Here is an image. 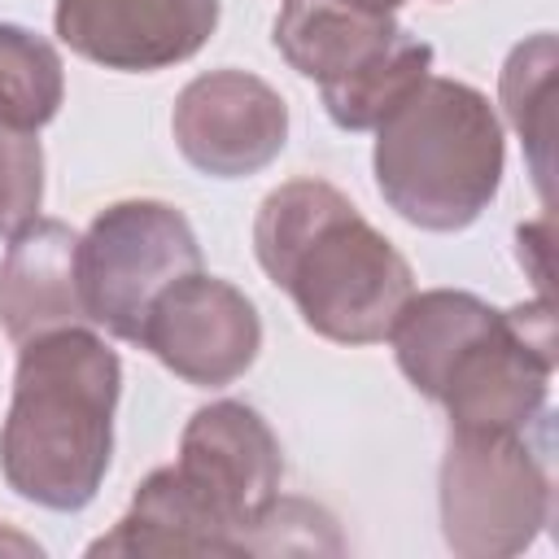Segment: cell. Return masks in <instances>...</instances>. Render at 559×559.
Returning <instances> with one entry per match:
<instances>
[{"label": "cell", "mask_w": 559, "mask_h": 559, "mask_svg": "<svg viewBox=\"0 0 559 559\" xmlns=\"http://www.w3.org/2000/svg\"><path fill=\"white\" fill-rule=\"evenodd\" d=\"M253 253L310 332L336 345H376L415 293V271L328 179H288L253 218Z\"/></svg>", "instance_id": "6da1fadb"}, {"label": "cell", "mask_w": 559, "mask_h": 559, "mask_svg": "<svg viewBox=\"0 0 559 559\" xmlns=\"http://www.w3.org/2000/svg\"><path fill=\"white\" fill-rule=\"evenodd\" d=\"M0 546H13V550H26V555H39V546H35V542H26V537H17V533H9V528H0Z\"/></svg>", "instance_id": "ac0fdd59"}, {"label": "cell", "mask_w": 559, "mask_h": 559, "mask_svg": "<svg viewBox=\"0 0 559 559\" xmlns=\"http://www.w3.org/2000/svg\"><path fill=\"white\" fill-rule=\"evenodd\" d=\"M201 271L192 223L166 201H114L79 236V284L87 319L140 345L144 314L162 288Z\"/></svg>", "instance_id": "8992f818"}, {"label": "cell", "mask_w": 559, "mask_h": 559, "mask_svg": "<svg viewBox=\"0 0 559 559\" xmlns=\"http://www.w3.org/2000/svg\"><path fill=\"white\" fill-rule=\"evenodd\" d=\"M87 555H240L218 520L192 498L175 467H157L140 480L122 520L100 533Z\"/></svg>", "instance_id": "4fadbf2b"}, {"label": "cell", "mask_w": 559, "mask_h": 559, "mask_svg": "<svg viewBox=\"0 0 559 559\" xmlns=\"http://www.w3.org/2000/svg\"><path fill=\"white\" fill-rule=\"evenodd\" d=\"M118 393L122 362L87 323L26 341L0 428L9 489L48 511H83L109 472Z\"/></svg>", "instance_id": "7a4b0ae2"}, {"label": "cell", "mask_w": 559, "mask_h": 559, "mask_svg": "<svg viewBox=\"0 0 559 559\" xmlns=\"http://www.w3.org/2000/svg\"><path fill=\"white\" fill-rule=\"evenodd\" d=\"M44 201V148L35 131L0 122V240H13L39 218Z\"/></svg>", "instance_id": "2e32d148"}, {"label": "cell", "mask_w": 559, "mask_h": 559, "mask_svg": "<svg viewBox=\"0 0 559 559\" xmlns=\"http://www.w3.org/2000/svg\"><path fill=\"white\" fill-rule=\"evenodd\" d=\"M61 100L66 70L57 48L17 22H0V122L39 131L57 118Z\"/></svg>", "instance_id": "9a60e30c"}, {"label": "cell", "mask_w": 559, "mask_h": 559, "mask_svg": "<svg viewBox=\"0 0 559 559\" xmlns=\"http://www.w3.org/2000/svg\"><path fill=\"white\" fill-rule=\"evenodd\" d=\"M345 4H358V9H376V13H393L402 0H345Z\"/></svg>", "instance_id": "d6986e66"}, {"label": "cell", "mask_w": 559, "mask_h": 559, "mask_svg": "<svg viewBox=\"0 0 559 559\" xmlns=\"http://www.w3.org/2000/svg\"><path fill=\"white\" fill-rule=\"evenodd\" d=\"M502 166V122L489 96L459 79L428 74L376 127V188L424 231L472 227L498 197Z\"/></svg>", "instance_id": "3957f363"}, {"label": "cell", "mask_w": 559, "mask_h": 559, "mask_svg": "<svg viewBox=\"0 0 559 559\" xmlns=\"http://www.w3.org/2000/svg\"><path fill=\"white\" fill-rule=\"evenodd\" d=\"M275 550H341L336 537V520L323 507H310L301 498H275L271 511L258 520V528L249 533L245 555H275Z\"/></svg>", "instance_id": "e0dca14e"}, {"label": "cell", "mask_w": 559, "mask_h": 559, "mask_svg": "<svg viewBox=\"0 0 559 559\" xmlns=\"http://www.w3.org/2000/svg\"><path fill=\"white\" fill-rule=\"evenodd\" d=\"M83 284H79V236L61 218L26 223L0 262V328L13 345L35 336L83 328Z\"/></svg>", "instance_id": "7c38bea8"}, {"label": "cell", "mask_w": 559, "mask_h": 559, "mask_svg": "<svg viewBox=\"0 0 559 559\" xmlns=\"http://www.w3.org/2000/svg\"><path fill=\"white\" fill-rule=\"evenodd\" d=\"M140 345L179 380L223 389L253 367L262 349V319L236 284L192 271L157 293L144 314Z\"/></svg>", "instance_id": "9c48e42d"}, {"label": "cell", "mask_w": 559, "mask_h": 559, "mask_svg": "<svg viewBox=\"0 0 559 559\" xmlns=\"http://www.w3.org/2000/svg\"><path fill=\"white\" fill-rule=\"evenodd\" d=\"M170 135L188 166L214 179H245L266 170L288 144L284 96L236 66L197 74L170 109Z\"/></svg>", "instance_id": "30bf717a"}, {"label": "cell", "mask_w": 559, "mask_h": 559, "mask_svg": "<svg viewBox=\"0 0 559 559\" xmlns=\"http://www.w3.org/2000/svg\"><path fill=\"white\" fill-rule=\"evenodd\" d=\"M555 35L537 31L524 44L511 48L502 74H498V100L507 122L515 127V135L524 140L528 153V170L533 183L542 192V201L550 205V100H555Z\"/></svg>", "instance_id": "5bb4252c"}, {"label": "cell", "mask_w": 559, "mask_h": 559, "mask_svg": "<svg viewBox=\"0 0 559 559\" xmlns=\"http://www.w3.org/2000/svg\"><path fill=\"white\" fill-rule=\"evenodd\" d=\"M555 358L550 297L498 310V319L454 354L432 402L445 406L459 432H528L546 419Z\"/></svg>", "instance_id": "52a82bcc"}, {"label": "cell", "mask_w": 559, "mask_h": 559, "mask_svg": "<svg viewBox=\"0 0 559 559\" xmlns=\"http://www.w3.org/2000/svg\"><path fill=\"white\" fill-rule=\"evenodd\" d=\"M437 507L445 546L463 559H507L528 550L555 511L546 459L528 432H459L450 428Z\"/></svg>", "instance_id": "5b68a950"}, {"label": "cell", "mask_w": 559, "mask_h": 559, "mask_svg": "<svg viewBox=\"0 0 559 559\" xmlns=\"http://www.w3.org/2000/svg\"><path fill=\"white\" fill-rule=\"evenodd\" d=\"M175 472L245 555L249 533L280 498L284 454L271 424L253 406L223 397L192 411L183 424Z\"/></svg>", "instance_id": "ba28073f"}, {"label": "cell", "mask_w": 559, "mask_h": 559, "mask_svg": "<svg viewBox=\"0 0 559 559\" xmlns=\"http://www.w3.org/2000/svg\"><path fill=\"white\" fill-rule=\"evenodd\" d=\"M52 26L92 66L153 74L205 48L218 0H57Z\"/></svg>", "instance_id": "8fae6325"}, {"label": "cell", "mask_w": 559, "mask_h": 559, "mask_svg": "<svg viewBox=\"0 0 559 559\" xmlns=\"http://www.w3.org/2000/svg\"><path fill=\"white\" fill-rule=\"evenodd\" d=\"M271 39L297 74L319 83L341 131H376L432 70V44L393 13L345 0H284Z\"/></svg>", "instance_id": "277c9868"}]
</instances>
